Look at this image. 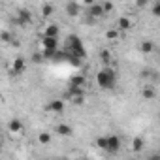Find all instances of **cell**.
Instances as JSON below:
<instances>
[{"label": "cell", "mask_w": 160, "mask_h": 160, "mask_svg": "<svg viewBox=\"0 0 160 160\" xmlns=\"http://www.w3.org/2000/svg\"><path fill=\"white\" fill-rule=\"evenodd\" d=\"M68 43H70V49H72V60L79 64V58H83V57H85V47H83V42L79 40L77 36H70Z\"/></svg>", "instance_id": "cell-2"}, {"label": "cell", "mask_w": 160, "mask_h": 160, "mask_svg": "<svg viewBox=\"0 0 160 160\" xmlns=\"http://www.w3.org/2000/svg\"><path fill=\"white\" fill-rule=\"evenodd\" d=\"M38 141H40V143H43V145H45V143H49V141H51V134L42 132V134L38 136Z\"/></svg>", "instance_id": "cell-20"}, {"label": "cell", "mask_w": 160, "mask_h": 160, "mask_svg": "<svg viewBox=\"0 0 160 160\" xmlns=\"http://www.w3.org/2000/svg\"><path fill=\"white\" fill-rule=\"evenodd\" d=\"M141 94H143V98H145V100H152L156 92H154V87H152V85H145Z\"/></svg>", "instance_id": "cell-13"}, {"label": "cell", "mask_w": 160, "mask_h": 160, "mask_svg": "<svg viewBox=\"0 0 160 160\" xmlns=\"http://www.w3.org/2000/svg\"><path fill=\"white\" fill-rule=\"evenodd\" d=\"M72 126H68V124H58L57 126V134L58 136H64V138H68V136H72Z\"/></svg>", "instance_id": "cell-10"}, {"label": "cell", "mask_w": 160, "mask_h": 160, "mask_svg": "<svg viewBox=\"0 0 160 160\" xmlns=\"http://www.w3.org/2000/svg\"><path fill=\"white\" fill-rule=\"evenodd\" d=\"M89 15H91V17H94V19H98V17L106 15L104 6H102V4H92V6H89Z\"/></svg>", "instance_id": "cell-6"}, {"label": "cell", "mask_w": 160, "mask_h": 160, "mask_svg": "<svg viewBox=\"0 0 160 160\" xmlns=\"http://www.w3.org/2000/svg\"><path fill=\"white\" fill-rule=\"evenodd\" d=\"M143 145H145V143H143V139H141V138H134V139H132V149H134L136 152L143 151Z\"/></svg>", "instance_id": "cell-16"}, {"label": "cell", "mask_w": 160, "mask_h": 160, "mask_svg": "<svg viewBox=\"0 0 160 160\" xmlns=\"http://www.w3.org/2000/svg\"><path fill=\"white\" fill-rule=\"evenodd\" d=\"M100 58H102L104 64H108V62L111 60V53H109L108 49H102V51H100Z\"/></svg>", "instance_id": "cell-19"}, {"label": "cell", "mask_w": 160, "mask_h": 160, "mask_svg": "<svg viewBox=\"0 0 160 160\" xmlns=\"http://www.w3.org/2000/svg\"><path fill=\"white\" fill-rule=\"evenodd\" d=\"M10 40H12L10 32H2V42H10Z\"/></svg>", "instance_id": "cell-27"}, {"label": "cell", "mask_w": 160, "mask_h": 160, "mask_svg": "<svg viewBox=\"0 0 160 160\" xmlns=\"http://www.w3.org/2000/svg\"><path fill=\"white\" fill-rule=\"evenodd\" d=\"M139 49H141V53H151V51L154 49V42H151V40H145V42H141Z\"/></svg>", "instance_id": "cell-15"}, {"label": "cell", "mask_w": 160, "mask_h": 160, "mask_svg": "<svg viewBox=\"0 0 160 160\" xmlns=\"http://www.w3.org/2000/svg\"><path fill=\"white\" fill-rule=\"evenodd\" d=\"M136 6H138V8H145V6H147V2H145V0H139Z\"/></svg>", "instance_id": "cell-29"}, {"label": "cell", "mask_w": 160, "mask_h": 160, "mask_svg": "<svg viewBox=\"0 0 160 160\" xmlns=\"http://www.w3.org/2000/svg\"><path fill=\"white\" fill-rule=\"evenodd\" d=\"M70 96H72V98L83 96V89H79V87H70Z\"/></svg>", "instance_id": "cell-21"}, {"label": "cell", "mask_w": 160, "mask_h": 160, "mask_svg": "<svg viewBox=\"0 0 160 160\" xmlns=\"http://www.w3.org/2000/svg\"><path fill=\"white\" fill-rule=\"evenodd\" d=\"M43 36H47V38H57V36H58V27H57V25H47Z\"/></svg>", "instance_id": "cell-12"}, {"label": "cell", "mask_w": 160, "mask_h": 160, "mask_svg": "<svg viewBox=\"0 0 160 160\" xmlns=\"http://www.w3.org/2000/svg\"><path fill=\"white\" fill-rule=\"evenodd\" d=\"M96 83H98L100 89L111 91V89L115 87V83H117V75H115V72H113L111 68H102V70L96 73Z\"/></svg>", "instance_id": "cell-1"}, {"label": "cell", "mask_w": 160, "mask_h": 160, "mask_svg": "<svg viewBox=\"0 0 160 160\" xmlns=\"http://www.w3.org/2000/svg\"><path fill=\"white\" fill-rule=\"evenodd\" d=\"M96 145H98L102 151H106V149H108V136H100V138L96 139Z\"/></svg>", "instance_id": "cell-18"}, {"label": "cell", "mask_w": 160, "mask_h": 160, "mask_svg": "<svg viewBox=\"0 0 160 160\" xmlns=\"http://www.w3.org/2000/svg\"><path fill=\"white\" fill-rule=\"evenodd\" d=\"M121 149V139L117 138V136H108V152H111V154H115L117 151Z\"/></svg>", "instance_id": "cell-4"}, {"label": "cell", "mask_w": 160, "mask_h": 160, "mask_svg": "<svg viewBox=\"0 0 160 160\" xmlns=\"http://www.w3.org/2000/svg\"><path fill=\"white\" fill-rule=\"evenodd\" d=\"M83 160H89V158H83Z\"/></svg>", "instance_id": "cell-31"}, {"label": "cell", "mask_w": 160, "mask_h": 160, "mask_svg": "<svg viewBox=\"0 0 160 160\" xmlns=\"http://www.w3.org/2000/svg\"><path fill=\"white\" fill-rule=\"evenodd\" d=\"M25 68H27V60H25L23 57H17V58L13 60L12 72H13V75H21V73L25 72Z\"/></svg>", "instance_id": "cell-3"}, {"label": "cell", "mask_w": 160, "mask_h": 160, "mask_svg": "<svg viewBox=\"0 0 160 160\" xmlns=\"http://www.w3.org/2000/svg\"><path fill=\"white\" fill-rule=\"evenodd\" d=\"M15 21H17L19 25H28V23L32 21V17H30V13H28L27 10H21V12H19V17H17Z\"/></svg>", "instance_id": "cell-9"}, {"label": "cell", "mask_w": 160, "mask_h": 160, "mask_svg": "<svg viewBox=\"0 0 160 160\" xmlns=\"http://www.w3.org/2000/svg\"><path fill=\"white\" fill-rule=\"evenodd\" d=\"M158 121H160V113H158Z\"/></svg>", "instance_id": "cell-30"}, {"label": "cell", "mask_w": 160, "mask_h": 160, "mask_svg": "<svg viewBox=\"0 0 160 160\" xmlns=\"http://www.w3.org/2000/svg\"><path fill=\"white\" fill-rule=\"evenodd\" d=\"M106 38L108 40H117L119 38V30H108L106 32Z\"/></svg>", "instance_id": "cell-23"}, {"label": "cell", "mask_w": 160, "mask_h": 160, "mask_svg": "<svg viewBox=\"0 0 160 160\" xmlns=\"http://www.w3.org/2000/svg\"><path fill=\"white\" fill-rule=\"evenodd\" d=\"M72 102H73L75 106H81V104H83V96H75V98H72Z\"/></svg>", "instance_id": "cell-25"}, {"label": "cell", "mask_w": 160, "mask_h": 160, "mask_svg": "<svg viewBox=\"0 0 160 160\" xmlns=\"http://www.w3.org/2000/svg\"><path fill=\"white\" fill-rule=\"evenodd\" d=\"M70 83H72V87H79V89H83V85H85V75H73Z\"/></svg>", "instance_id": "cell-14"}, {"label": "cell", "mask_w": 160, "mask_h": 160, "mask_svg": "<svg viewBox=\"0 0 160 160\" xmlns=\"http://www.w3.org/2000/svg\"><path fill=\"white\" fill-rule=\"evenodd\" d=\"M8 130H10L12 134H19V132L23 130V122H21L19 119H13V121H10V124H8Z\"/></svg>", "instance_id": "cell-8"}, {"label": "cell", "mask_w": 160, "mask_h": 160, "mask_svg": "<svg viewBox=\"0 0 160 160\" xmlns=\"http://www.w3.org/2000/svg\"><path fill=\"white\" fill-rule=\"evenodd\" d=\"M42 43H43V51H57V47H58L57 38H47V36H43Z\"/></svg>", "instance_id": "cell-5"}, {"label": "cell", "mask_w": 160, "mask_h": 160, "mask_svg": "<svg viewBox=\"0 0 160 160\" xmlns=\"http://www.w3.org/2000/svg\"><path fill=\"white\" fill-rule=\"evenodd\" d=\"M66 13L72 15V17H75V15L79 13V4H75V2H68V4H66Z\"/></svg>", "instance_id": "cell-11"}, {"label": "cell", "mask_w": 160, "mask_h": 160, "mask_svg": "<svg viewBox=\"0 0 160 160\" xmlns=\"http://www.w3.org/2000/svg\"><path fill=\"white\" fill-rule=\"evenodd\" d=\"M130 27H132V23H130L128 17H121V19H119V28H121V30H128Z\"/></svg>", "instance_id": "cell-17"}, {"label": "cell", "mask_w": 160, "mask_h": 160, "mask_svg": "<svg viewBox=\"0 0 160 160\" xmlns=\"http://www.w3.org/2000/svg\"><path fill=\"white\" fill-rule=\"evenodd\" d=\"M102 6H104V12H106V13L113 10V4H111V2H106V4H102Z\"/></svg>", "instance_id": "cell-26"}, {"label": "cell", "mask_w": 160, "mask_h": 160, "mask_svg": "<svg viewBox=\"0 0 160 160\" xmlns=\"http://www.w3.org/2000/svg\"><path fill=\"white\" fill-rule=\"evenodd\" d=\"M51 13H53V6H51V4H45V6L42 8V15H43V17H49Z\"/></svg>", "instance_id": "cell-22"}, {"label": "cell", "mask_w": 160, "mask_h": 160, "mask_svg": "<svg viewBox=\"0 0 160 160\" xmlns=\"http://www.w3.org/2000/svg\"><path fill=\"white\" fill-rule=\"evenodd\" d=\"M47 109L53 111V113H62V109H64V102H62V100H53V102L47 106Z\"/></svg>", "instance_id": "cell-7"}, {"label": "cell", "mask_w": 160, "mask_h": 160, "mask_svg": "<svg viewBox=\"0 0 160 160\" xmlns=\"http://www.w3.org/2000/svg\"><path fill=\"white\" fill-rule=\"evenodd\" d=\"M152 15L160 17V0H158V2H154V4H152Z\"/></svg>", "instance_id": "cell-24"}, {"label": "cell", "mask_w": 160, "mask_h": 160, "mask_svg": "<svg viewBox=\"0 0 160 160\" xmlns=\"http://www.w3.org/2000/svg\"><path fill=\"white\" fill-rule=\"evenodd\" d=\"M42 58H43V55H34V57H32L34 62H42Z\"/></svg>", "instance_id": "cell-28"}]
</instances>
